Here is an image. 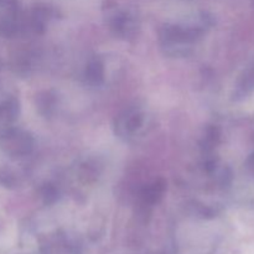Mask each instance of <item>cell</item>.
<instances>
[{"label": "cell", "mask_w": 254, "mask_h": 254, "mask_svg": "<svg viewBox=\"0 0 254 254\" xmlns=\"http://www.w3.org/2000/svg\"><path fill=\"white\" fill-rule=\"evenodd\" d=\"M201 26H179L165 25L159 32L160 45L169 56H188L192 45L200 41L203 36Z\"/></svg>", "instance_id": "6da1fadb"}, {"label": "cell", "mask_w": 254, "mask_h": 254, "mask_svg": "<svg viewBox=\"0 0 254 254\" xmlns=\"http://www.w3.org/2000/svg\"><path fill=\"white\" fill-rule=\"evenodd\" d=\"M34 148V136L25 129L9 126L0 131V150L11 158L30 155Z\"/></svg>", "instance_id": "7a4b0ae2"}, {"label": "cell", "mask_w": 254, "mask_h": 254, "mask_svg": "<svg viewBox=\"0 0 254 254\" xmlns=\"http://www.w3.org/2000/svg\"><path fill=\"white\" fill-rule=\"evenodd\" d=\"M145 122V112L139 107H130L128 109H124L114 122L116 134L124 140H130L135 138L139 131L144 128Z\"/></svg>", "instance_id": "3957f363"}, {"label": "cell", "mask_w": 254, "mask_h": 254, "mask_svg": "<svg viewBox=\"0 0 254 254\" xmlns=\"http://www.w3.org/2000/svg\"><path fill=\"white\" fill-rule=\"evenodd\" d=\"M20 114V102L16 96L0 89V127L11 126Z\"/></svg>", "instance_id": "277c9868"}, {"label": "cell", "mask_w": 254, "mask_h": 254, "mask_svg": "<svg viewBox=\"0 0 254 254\" xmlns=\"http://www.w3.org/2000/svg\"><path fill=\"white\" fill-rule=\"evenodd\" d=\"M109 26H111L109 29L112 34L118 39L131 40L138 35V25L130 16L126 14H118L112 17Z\"/></svg>", "instance_id": "5b68a950"}, {"label": "cell", "mask_w": 254, "mask_h": 254, "mask_svg": "<svg viewBox=\"0 0 254 254\" xmlns=\"http://www.w3.org/2000/svg\"><path fill=\"white\" fill-rule=\"evenodd\" d=\"M35 106L37 112L45 118H51L56 113L59 106V96L51 89L39 92L35 97Z\"/></svg>", "instance_id": "8992f818"}, {"label": "cell", "mask_w": 254, "mask_h": 254, "mask_svg": "<svg viewBox=\"0 0 254 254\" xmlns=\"http://www.w3.org/2000/svg\"><path fill=\"white\" fill-rule=\"evenodd\" d=\"M166 192V181L164 179L159 178L154 180L153 183L145 186V189L141 192V201H143V206L145 207H151V206L156 205L163 200L164 195Z\"/></svg>", "instance_id": "52a82bcc"}, {"label": "cell", "mask_w": 254, "mask_h": 254, "mask_svg": "<svg viewBox=\"0 0 254 254\" xmlns=\"http://www.w3.org/2000/svg\"><path fill=\"white\" fill-rule=\"evenodd\" d=\"M104 76H106V71H104V64L102 60L98 57L89 60L86 66V71H84L87 83L94 87L101 86L104 82Z\"/></svg>", "instance_id": "ba28073f"}, {"label": "cell", "mask_w": 254, "mask_h": 254, "mask_svg": "<svg viewBox=\"0 0 254 254\" xmlns=\"http://www.w3.org/2000/svg\"><path fill=\"white\" fill-rule=\"evenodd\" d=\"M40 193H41L42 201L47 205L56 202L57 198H59V191L52 184H45L40 190Z\"/></svg>", "instance_id": "9c48e42d"}, {"label": "cell", "mask_w": 254, "mask_h": 254, "mask_svg": "<svg viewBox=\"0 0 254 254\" xmlns=\"http://www.w3.org/2000/svg\"><path fill=\"white\" fill-rule=\"evenodd\" d=\"M0 184L4 188L14 189L19 185V180H17V176L11 170H9V169H1L0 170Z\"/></svg>", "instance_id": "30bf717a"}, {"label": "cell", "mask_w": 254, "mask_h": 254, "mask_svg": "<svg viewBox=\"0 0 254 254\" xmlns=\"http://www.w3.org/2000/svg\"><path fill=\"white\" fill-rule=\"evenodd\" d=\"M0 69H1V61H0Z\"/></svg>", "instance_id": "8fae6325"}]
</instances>
